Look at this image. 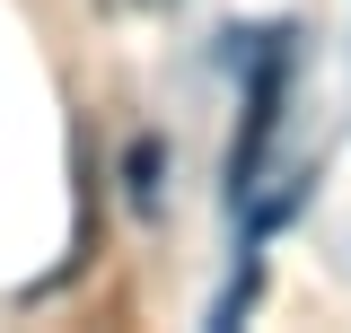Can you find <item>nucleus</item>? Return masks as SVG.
Listing matches in <instances>:
<instances>
[{"label": "nucleus", "mask_w": 351, "mask_h": 333, "mask_svg": "<svg viewBox=\"0 0 351 333\" xmlns=\"http://www.w3.org/2000/svg\"><path fill=\"white\" fill-rule=\"evenodd\" d=\"M106 9H158V0H106Z\"/></svg>", "instance_id": "f03ea898"}, {"label": "nucleus", "mask_w": 351, "mask_h": 333, "mask_svg": "<svg viewBox=\"0 0 351 333\" xmlns=\"http://www.w3.org/2000/svg\"><path fill=\"white\" fill-rule=\"evenodd\" d=\"M272 123H281V53L263 62V79H255V106H246V132H237V158H228L237 193L255 184V166H263V140H272Z\"/></svg>", "instance_id": "f257e3e1"}]
</instances>
